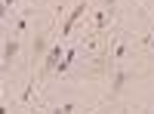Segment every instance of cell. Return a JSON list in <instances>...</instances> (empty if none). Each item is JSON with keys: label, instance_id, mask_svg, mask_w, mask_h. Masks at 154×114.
<instances>
[{"label": "cell", "instance_id": "5b68a950", "mask_svg": "<svg viewBox=\"0 0 154 114\" xmlns=\"http://www.w3.org/2000/svg\"><path fill=\"white\" fill-rule=\"evenodd\" d=\"M16 56H19V37H9L3 43V68H9L16 62Z\"/></svg>", "mask_w": 154, "mask_h": 114}, {"label": "cell", "instance_id": "ba28073f", "mask_svg": "<svg viewBox=\"0 0 154 114\" xmlns=\"http://www.w3.org/2000/svg\"><path fill=\"white\" fill-rule=\"evenodd\" d=\"M34 96V83H28V86H25V90H22V105H28V99Z\"/></svg>", "mask_w": 154, "mask_h": 114}, {"label": "cell", "instance_id": "9c48e42d", "mask_svg": "<svg viewBox=\"0 0 154 114\" xmlns=\"http://www.w3.org/2000/svg\"><path fill=\"white\" fill-rule=\"evenodd\" d=\"M16 12V0H3V16H12Z\"/></svg>", "mask_w": 154, "mask_h": 114}, {"label": "cell", "instance_id": "52a82bcc", "mask_svg": "<svg viewBox=\"0 0 154 114\" xmlns=\"http://www.w3.org/2000/svg\"><path fill=\"white\" fill-rule=\"evenodd\" d=\"M43 46H46V34H37V40H34V59L43 56Z\"/></svg>", "mask_w": 154, "mask_h": 114}, {"label": "cell", "instance_id": "277c9868", "mask_svg": "<svg viewBox=\"0 0 154 114\" xmlns=\"http://www.w3.org/2000/svg\"><path fill=\"white\" fill-rule=\"evenodd\" d=\"M130 77H133V71H130V68H117V71L111 74V93L117 96L123 86H126V80H130Z\"/></svg>", "mask_w": 154, "mask_h": 114}, {"label": "cell", "instance_id": "3957f363", "mask_svg": "<svg viewBox=\"0 0 154 114\" xmlns=\"http://www.w3.org/2000/svg\"><path fill=\"white\" fill-rule=\"evenodd\" d=\"M111 19H114V12L105 6V9H96L93 12V31H99V34H105V28L111 25Z\"/></svg>", "mask_w": 154, "mask_h": 114}, {"label": "cell", "instance_id": "6da1fadb", "mask_svg": "<svg viewBox=\"0 0 154 114\" xmlns=\"http://www.w3.org/2000/svg\"><path fill=\"white\" fill-rule=\"evenodd\" d=\"M86 9H89V3H86V0L74 3V6H71V12H68V19H65V25H62V34H59V37H68V34L74 31V25L80 22L83 16H86Z\"/></svg>", "mask_w": 154, "mask_h": 114}, {"label": "cell", "instance_id": "7a4b0ae2", "mask_svg": "<svg viewBox=\"0 0 154 114\" xmlns=\"http://www.w3.org/2000/svg\"><path fill=\"white\" fill-rule=\"evenodd\" d=\"M65 53H68V49L62 46V43H56V46L43 56V71H46V74H49V71H56V68H59V62L65 59Z\"/></svg>", "mask_w": 154, "mask_h": 114}, {"label": "cell", "instance_id": "30bf717a", "mask_svg": "<svg viewBox=\"0 0 154 114\" xmlns=\"http://www.w3.org/2000/svg\"><path fill=\"white\" fill-rule=\"evenodd\" d=\"M114 3H117V0H105V6H108V9H114Z\"/></svg>", "mask_w": 154, "mask_h": 114}, {"label": "cell", "instance_id": "8992f818", "mask_svg": "<svg viewBox=\"0 0 154 114\" xmlns=\"http://www.w3.org/2000/svg\"><path fill=\"white\" fill-rule=\"evenodd\" d=\"M74 111H77L74 102H62V105H53V108H49V114H74Z\"/></svg>", "mask_w": 154, "mask_h": 114}]
</instances>
